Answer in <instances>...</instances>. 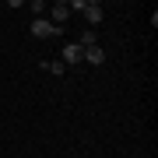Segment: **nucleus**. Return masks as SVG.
I'll return each instance as SVG.
<instances>
[{"instance_id":"f257e3e1","label":"nucleus","mask_w":158,"mask_h":158,"mask_svg":"<svg viewBox=\"0 0 158 158\" xmlns=\"http://www.w3.org/2000/svg\"><path fill=\"white\" fill-rule=\"evenodd\" d=\"M32 35H35V39H56V35H63V28H60V25H53L49 21V18H35V21H32Z\"/></svg>"},{"instance_id":"f03ea898","label":"nucleus","mask_w":158,"mask_h":158,"mask_svg":"<svg viewBox=\"0 0 158 158\" xmlns=\"http://www.w3.org/2000/svg\"><path fill=\"white\" fill-rule=\"evenodd\" d=\"M81 60H88L91 67H102V63H106V49H102V46H88Z\"/></svg>"},{"instance_id":"7ed1b4c3","label":"nucleus","mask_w":158,"mask_h":158,"mask_svg":"<svg viewBox=\"0 0 158 158\" xmlns=\"http://www.w3.org/2000/svg\"><path fill=\"white\" fill-rule=\"evenodd\" d=\"M81 56H85V49H81L77 42H67V46H63V63H81Z\"/></svg>"},{"instance_id":"20e7f679","label":"nucleus","mask_w":158,"mask_h":158,"mask_svg":"<svg viewBox=\"0 0 158 158\" xmlns=\"http://www.w3.org/2000/svg\"><path fill=\"white\" fill-rule=\"evenodd\" d=\"M85 18H88V25H98L102 18H106V11H102V4H88V7H85Z\"/></svg>"},{"instance_id":"39448f33","label":"nucleus","mask_w":158,"mask_h":158,"mask_svg":"<svg viewBox=\"0 0 158 158\" xmlns=\"http://www.w3.org/2000/svg\"><path fill=\"white\" fill-rule=\"evenodd\" d=\"M67 18H70V7H67V4H56V7H53V18H49V21L63 28V21H67Z\"/></svg>"},{"instance_id":"423d86ee","label":"nucleus","mask_w":158,"mask_h":158,"mask_svg":"<svg viewBox=\"0 0 158 158\" xmlns=\"http://www.w3.org/2000/svg\"><path fill=\"white\" fill-rule=\"evenodd\" d=\"M39 67H46L49 74H63V70H67V63H63V60H46V63H39Z\"/></svg>"},{"instance_id":"0eeeda50","label":"nucleus","mask_w":158,"mask_h":158,"mask_svg":"<svg viewBox=\"0 0 158 158\" xmlns=\"http://www.w3.org/2000/svg\"><path fill=\"white\" fill-rule=\"evenodd\" d=\"M67 7H70V11H85V7H88V0H70Z\"/></svg>"}]
</instances>
